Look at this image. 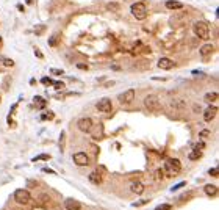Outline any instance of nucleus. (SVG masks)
Returning <instances> with one entry per match:
<instances>
[{"label": "nucleus", "mask_w": 219, "mask_h": 210, "mask_svg": "<svg viewBox=\"0 0 219 210\" xmlns=\"http://www.w3.org/2000/svg\"><path fill=\"white\" fill-rule=\"evenodd\" d=\"M157 66H158L160 69H172V67H174V61H172L171 58L163 57V58H160V60H158Z\"/></svg>", "instance_id": "ddd939ff"}, {"label": "nucleus", "mask_w": 219, "mask_h": 210, "mask_svg": "<svg viewBox=\"0 0 219 210\" xmlns=\"http://www.w3.org/2000/svg\"><path fill=\"white\" fill-rule=\"evenodd\" d=\"M164 171H167L171 176H177L182 171V165L177 158H167L164 161Z\"/></svg>", "instance_id": "f03ea898"}, {"label": "nucleus", "mask_w": 219, "mask_h": 210, "mask_svg": "<svg viewBox=\"0 0 219 210\" xmlns=\"http://www.w3.org/2000/svg\"><path fill=\"white\" fill-rule=\"evenodd\" d=\"M166 8L167 10H182L183 8V3L182 2H177V0H167L166 2Z\"/></svg>", "instance_id": "dca6fc26"}, {"label": "nucleus", "mask_w": 219, "mask_h": 210, "mask_svg": "<svg viewBox=\"0 0 219 210\" xmlns=\"http://www.w3.org/2000/svg\"><path fill=\"white\" fill-rule=\"evenodd\" d=\"M41 82H42L44 85H52V83H53V82H52L50 79H48V77H42V79H41Z\"/></svg>", "instance_id": "7c9ffc66"}, {"label": "nucleus", "mask_w": 219, "mask_h": 210, "mask_svg": "<svg viewBox=\"0 0 219 210\" xmlns=\"http://www.w3.org/2000/svg\"><path fill=\"white\" fill-rule=\"evenodd\" d=\"M216 114H217V107H216V105H210V107L205 108V111H204V119H205L207 122H210V121L214 119Z\"/></svg>", "instance_id": "9b49d317"}, {"label": "nucleus", "mask_w": 219, "mask_h": 210, "mask_svg": "<svg viewBox=\"0 0 219 210\" xmlns=\"http://www.w3.org/2000/svg\"><path fill=\"white\" fill-rule=\"evenodd\" d=\"M0 102H2V97H0Z\"/></svg>", "instance_id": "37998d69"}, {"label": "nucleus", "mask_w": 219, "mask_h": 210, "mask_svg": "<svg viewBox=\"0 0 219 210\" xmlns=\"http://www.w3.org/2000/svg\"><path fill=\"white\" fill-rule=\"evenodd\" d=\"M132 14H133L136 19H139V20L145 19V17H147V6H145V3H144V2H136V3H133V5H132Z\"/></svg>", "instance_id": "7ed1b4c3"}, {"label": "nucleus", "mask_w": 219, "mask_h": 210, "mask_svg": "<svg viewBox=\"0 0 219 210\" xmlns=\"http://www.w3.org/2000/svg\"><path fill=\"white\" fill-rule=\"evenodd\" d=\"M72 158H74V163L78 166H88L89 165V157L85 152H77V154H74Z\"/></svg>", "instance_id": "0eeeda50"}, {"label": "nucleus", "mask_w": 219, "mask_h": 210, "mask_svg": "<svg viewBox=\"0 0 219 210\" xmlns=\"http://www.w3.org/2000/svg\"><path fill=\"white\" fill-rule=\"evenodd\" d=\"M52 74H55V75H61V74H63V71H61V69H52Z\"/></svg>", "instance_id": "e433bc0d"}, {"label": "nucleus", "mask_w": 219, "mask_h": 210, "mask_svg": "<svg viewBox=\"0 0 219 210\" xmlns=\"http://www.w3.org/2000/svg\"><path fill=\"white\" fill-rule=\"evenodd\" d=\"M0 44H2V38H0Z\"/></svg>", "instance_id": "79ce46f5"}, {"label": "nucleus", "mask_w": 219, "mask_h": 210, "mask_svg": "<svg viewBox=\"0 0 219 210\" xmlns=\"http://www.w3.org/2000/svg\"><path fill=\"white\" fill-rule=\"evenodd\" d=\"M130 190H132L133 193H136V195H141V193L144 191V185H142L141 182H132V183H130Z\"/></svg>", "instance_id": "a211bd4d"}, {"label": "nucleus", "mask_w": 219, "mask_h": 210, "mask_svg": "<svg viewBox=\"0 0 219 210\" xmlns=\"http://www.w3.org/2000/svg\"><path fill=\"white\" fill-rule=\"evenodd\" d=\"M192 32L199 39H208L210 38V27L205 20H197L192 24Z\"/></svg>", "instance_id": "f257e3e1"}, {"label": "nucleus", "mask_w": 219, "mask_h": 210, "mask_svg": "<svg viewBox=\"0 0 219 210\" xmlns=\"http://www.w3.org/2000/svg\"><path fill=\"white\" fill-rule=\"evenodd\" d=\"M64 208H66V210H82V204H80L77 199L69 198V199L64 201Z\"/></svg>", "instance_id": "f8f14e48"}, {"label": "nucleus", "mask_w": 219, "mask_h": 210, "mask_svg": "<svg viewBox=\"0 0 219 210\" xmlns=\"http://www.w3.org/2000/svg\"><path fill=\"white\" fill-rule=\"evenodd\" d=\"M163 179V169H157L155 171V180H161Z\"/></svg>", "instance_id": "cd10ccee"}, {"label": "nucleus", "mask_w": 219, "mask_h": 210, "mask_svg": "<svg viewBox=\"0 0 219 210\" xmlns=\"http://www.w3.org/2000/svg\"><path fill=\"white\" fill-rule=\"evenodd\" d=\"M42 171H44V173H48V174H55V171H53V169H48V168H44Z\"/></svg>", "instance_id": "ea45409f"}, {"label": "nucleus", "mask_w": 219, "mask_h": 210, "mask_svg": "<svg viewBox=\"0 0 219 210\" xmlns=\"http://www.w3.org/2000/svg\"><path fill=\"white\" fill-rule=\"evenodd\" d=\"M204 191H205L207 196H216L217 195V186L213 185V183H208V185L204 186Z\"/></svg>", "instance_id": "f3484780"}, {"label": "nucleus", "mask_w": 219, "mask_h": 210, "mask_svg": "<svg viewBox=\"0 0 219 210\" xmlns=\"http://www.w3.org/2000/svg\"><path fill=\"white\" fill-rule=\"evenodd\" d=\"M213 50H214V45H213V44H204L202 47L199 49V52H200V55H202L204 58H207L208 55H211Z\"/></svg>", "instance_id": "2eb2a0df"}, {"label": "nucleus", "mask_w": 219, "mask_h": 210, "mask_svg": "<svg viewBox=\"0 0 219 210\" xmlns=\"http://www.w3.org/2000/svg\"><path fill=\"white\" fill-rule=\"evenodd\" d=\"M77 127L82 130V132H91V129H92V119L91 118H82V119H78V122H77Z\"/></svg>", "instance_id": "9d476101"}, {"label": "nucleus", "mask_w": 219, "mask_h": 210, "mask_svg": "<svg viewBox=\"0 0 219 210\" xmlns=\"http://www.w3.org/2000/svg\"><path fill=\"white\" fill-rule=\"evenodd\" d=\"M204 148H205V144H204V143H197L196 146H194V149H199V151H202Z\"/></svg>", "instance_id": "c9c22d12"}, {"label": "nucleus", "mask_w": 219, "mask_h": 210, "mask_svg": "<svg viewBox=\"0 0 219 210\" xmlns=\"http://www.w3.org/2000/svg\"><path fill=\"white\" fill-rule=\"evenodd\" d=\"M95 108L99 110V111H103V113H108V111H111V108H113V105H111V101L108 99V97H103V99H100L99 102L95 104Z\"/></svg>", "instance_id": "6e6552de"}, {"label": "nucleus", "mask_w": 219, "mask_h": 210, "mask_svg": "<svg viewBox=\"0 0 219 210\" xmlns=\"http://www.w3.org/2000/svg\"><path fill=\"white\" fill-rule=\"evenodd\" d=\"M149 66H150V63H149L147 60H139V61H136V63L133 64L135 69H147Z\"/></svg>", "instance_id": "aec40b11"}, {"label": "nucleus", "mask_w": 219, "mask_h": 210, "mask_svg": "<svg viewBox=\"0 0 219 210\" xmlns=\"http://www.w3.org/2000/svg\"><path fill=\"white\" fill-rule=\"evenodd\" d=\"M119 8H120V5H119V3H114V2H113V3H108V5H107V10H108V11H113V13L119 11Z\"/></svg>", "instance_id": "5701e85b"}, {"label": "nucleus", "mask_w": 219, "mask_h": 210, "mask_svg": "<svg viewBox=\"0 0 219 210\" xmlns=\"http://www.w3.org/2000/svg\"><path fill=\"white\" fill-rule=\"evenodd\" d=\"M208 135H210V132H208V130H202V132H200V136H204V138H205V136H208Z\"/></svg>", "instance_id": "58836bf2"}, {"label": "nucleus", "mask_w": 219, "mask_h": 210, "mask_svg": "<svg viewBox=\"0 0 219 210\" xmlns=\"http://www.w3.org/2000/svg\"><path fill=\"white\" fill-rule=\"evenodd\" d=\"M208 173H210V176H213V177H217V168H211V169H210Z\"/></svg>", "instance_id": "72a5a7b5"}, {"label": "nucleus", "mask_w": 219, "mask_h": 210, "mask_svg": "<svg viewBox=\"0 0 219 210\" xmlns=\"http://www.w3.org/2000/svg\"><path fill=\"white\" fill-rule=\"evenodd\" d=\"M3 64L5 66H14V61L10 60V58H3Z\"/></svg>", "instance_id": "c756f323"}, {"label": "nucleus", "mask_w": 219, "mask_h": 210, "mask_svg": "<svg viewBox=\"0 0 219 210\" xmlns=\"http://www.w3.org/2000/svg\"><path fill=\"white\" fill-rule=\"evenodd\" d=\"M171 108H174V110H183L185 108V102L182 99H172L171 101Z\"/></svg>", "instance_id": "6ab92c4d"}, {"label": "nucleus", "mask_w": 219, "mask_h": 210, "mask_svg": "<svg viewBox=\"0 0 219 210\" xmlns=\"http://www.w3.org/2000/svg\"><path fill=\"white\" fill-rule=\"evenodd\" d=\"M57 41H58V35H53V36L50 38V41H48V44H50V45H55Z\"/></svg>", "instance_id": "c85d7f7f"}, {"label": "nucleus", "mask_w": 219, "mask_h": 210, "mask_svg": "<svg viewBox=\"0 0 219 210\" xmlns=\"http://www.w3.org/2000/svg\"><path fill=\"white\" fill-rule=\"evenodd\" d=\"M50 158V155L48 154H41V155H36L35 158H33V161H39V160H48Z\"/></svg>", "instance_id": "b1692460"}, {"label": "nucleus", "mask_w": 219, "mask_h": 210, "mask_svg": "<svg viewBox=\"0 0 219 210\" xmlns=\"http://www.w3.org/2000/svg\"><path fill=\"white\" fill-rule=\"evenodd\" d=\"M205 101H207V102H214V101H217V92H208V94H205Z\"/></svg>", "instance_id": "4be33fe9"}, {"label": "nucleus", "mask_w": 219, "mask_h": 210, "mask_svg": "<svg viewBox=\"0 0 219 210\" xmlns=\"http://www.w3.org/2000/svg\"><path fill=\"white\" fill-rule=\"evenodd\" d=\"M88 179H89V182H91V183H94V185L102 183V174H100L99 171H92V173H89Z\"/></svg>", "instance_id": "4468645a"}, {"label": "nucleus", "mask_w": 219, "mask_h": 210, "mask_svg": "<svg viewBox=\"0 0 219 210\" xmlns=\"http://www.w3.org/2000/svg\"><path fill=\"white\" fill-rule=\"evenodd\" d=\"M35 104H38L39 108H44V107H45V101H44L42 97H38V96L35 97Z\"/></svg>", "instance_id": "393cba45"}, {"label": "nucleus", "mask_w": 219, "mask_h": 210, "mask_svg": "<svg viewBox=\"0 0 219 210\" xmlns=\"http://www.w3.org/2000/svg\"><path fill=\"white\" fill-rule=\"evenodd\" d=\"M144 107L147 108L149 111H157V110L160 108V99H158V96H155V94L145 96V99H144Z\"/></svg>", "instance_id": "20e7f679"}, {"label": "nucleus", "mask_w": 219, "mask_h": 210, "mask_svg": "<svg viewBox=\"0 0 219 210\" xmlns=\"http://www.w3.org/2000/svg\"><path fill=\"white\" fill-rule=\"evenodd\" d=\"M186 17H188V13H186V11L177 13V14H174L171 19H169V24H171V25H182Z\"/></svg>", "instance_id": "1a4fd4ad"}, {"label": "nucleus", "mask_w": 219, "mask_h": 210, "mask_svg": "<svg viewBox=\"0 0 219 210\" xmlns=\"http://www.w3.org/2000/svg\"><path fill=\"white\" fill-rule=\"evenodd\" d=\"M30 191L28 190H23V188H19V190H16L14 191V201L17 202V204H28L30 202Z\"/></svg>", "instance_id": "39448f33"}, {"label": "nucleus", "mask_w": 219, "mask_h": 210, "mask_svg": "<svg viewBox=\"0 0 219 210\" xmlns=\"http://www.w3.org/2000/svg\"><path fill=\"white\" fill-rule=\"evenodd\" d=\"M77 67H80V69H88V64H83V63H78V64H77Z\"/></svg>", "instance_id": "4c0bfd02"}, {"label": "nucleus", "mask_w": 219, "mask_h": 210, "mask_svg": "<svg viewBox=\"0 0 219 210\" xmlns=\"http://www.w3.org/2000/svg\"><path fill=\"white\" fill-rule=\"evenodd\" d=\"M185 185H186V182H180V183H177L175 186H172V191H175V190L182 188V186H185Z\"/></svg>", "instance_id": "2f4dec72"}, {"label": "nucleus", "mask_w": 219, "mask_h": 210, "mask_svg": "<svg viewBox=\"0 0 219 210\" xmlns=\"http://www.w3.org/2000/svg\"><path fill=\"white\" fill-rule=\"evenodd\" d=\"M197 42H199V38L196 36L194 39H191V41H189V45H192V47H194V45H197Z\"/></svg>", "instance_id": "f704fd0d"}, {"label": "nucleus", "mask_w": 219, "mask_h": 210, "mask_svg": "<svg viewBox=\"0 0 219 210\" xmlns=\"http://www.w3.org/2000/svg\"><path fill=\"white\" fill-rule=\"evenodd\" d=\"M200 155H202V152L199 151V149H194L192 152H189V160H199L200 158Z\"/></svg>", "instance_id": "412c9836"}, {"label": "nucleus", "mask_w": 219, "mask_h": 210, "mask_svg": "<svg viewBox=\"0 0 219 210\" xmlns=\"http://www.w3.org/2000/svg\"><path fill=\"white\" fill-rule=\"evenodd\" d=\"M119 102L124 104V105H128L135 101V89H127L125 92H122V94H119Z\"/></svg>", "instance_id": "423d86ee"}, {"label": "nucleus", "mask_w": 219, "mask_h": 210, "mask_svg": "<svg viewBox=\"0 0 219 210\" xmlns=\"http://www.w3.org/2000/svg\"><path fill=\"white\" fill-rule=\"evenodd\" d=\"M172 207H171V204H161V205H158L155 210H171Z\"/></svg>", "instance_id": "bb28decb"}, {"label": "nucleus", "mask_w": 219, "mask_h": 210, "mask_svg": "<svg viewBox=\"0 0 219 210\" xmlns=\"http://www.w3.org/2000/svg\"><path fill=\"white\" fill-rule=\"evenodd\" d=\"M64 138H66V133L61 132V136H60V149H61V152L64 151Z\"/></svg>", "instance_id": "a878e982"}, {"label": "nucleus", "mask_w": 219, "mask_h": 210, "mask_svg": "<svg viewBox=\"0 0 219 210\" xmlns=\"http://www.w3.org/2000/svg\"><path fill=\"white\" fill-rule=\"evenodd\" d=\"M35 55L39 57V58H42V54H41V50H38V49H35Z\"/></svg>", "instance_id": "a19ab883"}, {"label": "nucleus", "mask_w": 219, "mask_h": 210, "mask_svg": "<svg viewBox=\"0 0 219 210\" xmlns=\"http://www.w3.org/2000/svg\"><path fill=\"white\" fill-rule=\"evenodd\" d=\"M53 85H55V88H57V89L64 88V83H63V82H53Z\"/></svg>", "instance_id": "473e14b6"}]
</instances>
